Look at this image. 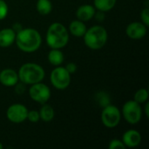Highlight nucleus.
Here are the masks:
<instances>
[{
	"label": "nucleus",
	"instance_id": "3",
	"mask_svg": "<svg viewBox=\"0 0 149 149\" xmlns=\"http://www.w3.org/2000/svg\"><path fill=\"white\" fill-rule=\"evenodd\" d=\"M19 80L24 85H33L42 82L45 72L44 68L36 63H25L21 65L17 72Z\"/></svg>",
	"mask_w": 149,
	"mask_h": 149
},
{
	"label": "nucleus",
	"instance_id": "18",
	"mask_svg": "<svg viewBox=\"0 0 149 149\" xmlns=\"http://www.w3.org/2000/svg\"><path fill=\"white\" fill-rule=\"evenodd\" d=\"M116 1L117 0H93L94 8L101 12L109 11L115 6Z\"/></svg>",
	"mask_w": 149,
	"mask_h": 149
},
{
	"label": "nucleus",
	"instance_id": "25",
	"mask_svg": "<svg viewBox=\"0 0 149 149\" xmlns=\"http://www.w3.org/2000/svg\"><path fill=\"white\" fill-rule=\"evenodd\" d=\"M65 69H66L67 72L72 75V74H73V73L76 72V71H77V65H76V64L71 62V63H68V64L65 65Z\"/></svg>",
	"mask_w": 149,
	"mask_h": 149
},
{
	"label": "nucleus",
	"instance_id": "17",
	"mask_svg": "<svg viewBox=\"0 0 149 149\" xmlns=\"http://www.w3.org/2000/svg\"><path fill=\"white\" fill-rule=\"evenodd\" d=\"M54 115H55V113H54V109L52 108V107L46 103L43 104L42 107L39 110L40 120H42L45 122H50L53 120Z\"/></svg>",
	"mask_w": 149,
	"mask_h": 149
},
{
	"label": "nucleus",
	"instance_id": "15",
	"mask_svg": "<svg viewBox=\"0 0 149 149\" xmlns=\"http://www.w3.org/2000/svg\"><path fill=\"white\" fill-rule=\"evenodd\" d=\"M86 30H87V28H86V25L85 24V23L79 19L72 21L69 25L70 33L77 38L83 37L84 34L86 33Z\"/></svg>",
	"mask_w": 149,
	"mask_h": 149
},
{
	"label": "nucleus",
	"instance_id": "11",
	"mask_svg": "<svg viewBox=\"0 0 149 149\" xmlns=\"http://www.w3.org/2000/svg\"><path fill=\"white\" fill-rule=\"evenodd\" d=\"M19 81L17 72L13 69H3L0 72V83L4 86H15Z\"/></svg>",
	"mask_w": 149,
	"mask_h": 149
},
{
	"label": "nucleus",
	"instance_id": "19",
	"mask_svg": "<svg viewBox=\"0 0 149 149\" xmlns=\"http://www.w3.org/2000/svg\"><path fill=\"white\" fill-rule=\"evenodd\" d=\"M37 11L43 16L48 15L52 10V3L50 0H38L36 4Z\"/></svg>",
	"mask_w": 149,
	"mask_h": 149
},
{
	"label": "nucleus",
	"instance_id": "20",
	"mask_svg": "<svg viewBox=\"0 0 149 149\" xmlns=\"http://www.w3.org/2000/svg\"><path fill=\"white\" fill-rule=\"evenodd\" d=\"M134 100L136 102H138L139 104L146 103L148 100V91L145 88H141V89L138 90L134 94Z\"/></svg>",
	"mask_w": 149,
	"mask_h": 149
},
{
	"label": "nucleus",
	"instance_id": "12",
	"mask_svg": "<svg viewBox=\"0 0 149 149\" xmlns=\"http://www.w3.org/2000/svg\"><path fill=\"white\" fill-rule=\"evenodd\" d=\"M121 141H123L126 148H135L141 144V135L138 131L130 129L124 133Z\"/></svg>",
	"mask_w": 149,
	"mask_h": 149
},
{
	"label": "nucleus",
	"instance_id": "5",
	"mask_svg": "<svg viewBox=\"0 0 149 149\" xmlns=\"http://www.w3.org/2000/svg\"><path fill=\"white\" fill-rule=\"evenodd\" d=\"M122 115L127 123L131 125L138 124L142 118V108L141 104L134 100L127 101L122 107Z\"/></svg>",
	"mask_w": 149,
	"mask_h": 149
},
{
	"label": "nucleus",
	"instance_id": "26",
	"mask_svg": "<svg viewBox=\"0 0 149 149\" xmlns=\"http://www.w3.org/2000/svg\"><path fill=\"white\" fill-rule=\"evenodd\" d=\"M148 108H149V103L147 101L146 102V106H145V114L147 117H148L149 113H148Z\"/></svg>",
	"mask_w": 149,
	"mask_h": 149
},
{
	"label": "nucleus",
	"instance_id": "24",
	"mask_svg": "<svg viewBox=\"0 0 149 149\" xmlns=\"http://www.w3.org/2000/svg\"><path fill=\"white\" fill-rule=\"evenodd\" d=\"M141 21L142 23L148 26L149 25V9L148 7H146L144 8L142 10H141Z\"/></svg>",
	"mask_w": 149,
	"mask_h": 149
},
{
	"label": "nucleus",
	"instance_id": "7",
	"mask_svg": "<svg viewBox=\"0 0 149 149\" xmlns=\"http://www.w3.org/2000/svg\"><path fill=\"white\" fill-rule=\"evenodd\" d=\"M121 120L120 110L113 105H107L104 107L101 113V121L107 128L117 127Z\"/></svg>",
	"mask_w": 149,
	"mask_h": 149
},
{
	"label": "nucleus",
	"instance_id": "4",
	"mask_svg": "<svg viewBox=\"0 0 149 149\" xmlns=\"http://www.w3.org/2000/svg\"><path fill=\"white\" fill-rule=\"evenodd\" d=\"M85 45L92 50H100L105 46L108 39L107 30L101 25H94L87 29L83 36Z\"/></svg>",
	"mask_w": 149,
	"mask_h": 149
},
{
	"label": "nucleus",
	"instance_id": "23",
	"mask_svg": "<svg viewBox=\"0 0 149 149\" xmlns=\"http://www.w3.org/2000/svg\"><path fill=\"white\" fill-rule=\"evenodd\" d=\"M108 148H109V149H125L126 146L124 145V143L121 140L113 139L110 141Z\"/></svg>",
	"mask_w": 149,
	"mask_h": 149
},
{
	"label": "nucleus",
	"instance_id": "10",
	"mask_svg": "<svg viewBox=\"0 0 149 149\" xmlns=\"http://www.w3.org/2000/svg\"><path fill=\"white\" fill-rule=\"evenodd\" d=\"M148 31V26L145 25L142 22H132L130 23L126 29V33L131 39L138 40L143 38Z\"/></svg>",
	"mask_w": 149,
	"mask_h": 149
},
{
	"label": "nucleus",
	"instance_id": "9",
	"mask_svg": "<svg viewBox=\"0 0 149 149\" xmlns=\"http://www.w3.org/2000/svg\"><path fill=\"white\" fill-rule=\"evenodd\" d=\"M28 111L27 107L23 104H13L7 108L6 117L10 122L19 124L27 120Z\"/></svg>",
	"mask_w": 149,
	"mask_h": 149
},
{
	"label": "nucleus",
	"instance_id": "2",
	"mask_svg": "<svg viewBox=\"0 0 149 149\" xmlns=\"http://www.w3.org/2000/svg\"><path fill=\"white\" fill-rule=\"evenodd\" d=\"M45 40L51 49H62L68 44L69 32L63 24L55 22L49 26Z\"/></svg>",
	"mask_w": 149,
	"mask_h": 149
},
{
	"label": "nucleus",
	"instance_id": "21",
	"mask_svg": "<svg viewBox=\"0 0 149 149\" xmlns=\"http://www.w3.org/2000/svg\"><path fill=\"white\" fill-rule=\"evenodd\" d=\"M9 12V7L4 0H0V20L4 19Z\"/></svg>",
	"mask_w": 149,
	"mask_h": 149
},
{
	"label": "nucleus",
	"instance_id": "6",
	"mask_svg": "<svg viewBox=\"0 0 149 149\" xmlns=\"http://www.w3.org/2000/svg\"><path fill=\"white\" fill-rule=\"evenodd\" d=\"M52 85L58 90H65L71 84V74L67 72L65 67L56 66L50 75Z\"/></svg>",
	"mask_w": 149,
	"mask_h": 149
},
{
	"label": "nucleus",
	"instance_id": "22",
	"mask_svg": "<svg viewBox=\"0 0 149 149\" xmlns=\"http://www.w3.org/2000/svg\"><path fill=\"white\" fill-rule=\"evenodd\" d=\"M27 120H28L30 122H31V123H37V122H38V120H40L39 112L36 111V110L28 111Z\"/></svg>",
	"mask_w": 149,
	"mask_h": 149
},
{
	"label": "nucleus",
	"instance_id": "14",
	"mask_svg": "<svg viewBox=\"0 0 149 149\" xmlns=\"http://www.w3.org/2000/svg\"><path fill=\"white\" fill-rule=\"evenodd\" d=\"M95 15V8L91 4H83L76 11V17L79 20L86 22L92 19Z\"/></svg>",
	"mask_w": 149,
	"mask_h": 149
},
{
	"label": "nucleus",
	"instance_id": "16",
	"mask_svg": "<svg viewBox=\"0 0 149 149\" xmlns=\"http://www.w3.org/2000/svg\"><path fill=\"white\" fill-rule=\"evenodd\" d=\"M47 58L51 65L54 66H58L61 65L62 63L64 62L65 57L64 53L61 52L60 49H51V51L48 53Z\"/></svg>",
	"mask_w": 149,
	"mask_h": 149
},
{
	"label": "nucleus",
	"instance_id": "27",
	"mask_svg": "<svg viewBox=\"0 0 149 149\" xmlns=\"http://www.w3.org/2000/svg\"><path fill=\"white\" fill-rule=\"evenodd\" d=\"M3 148V144H2V143L0 142V149H2Z\"/></svg>",
	"mask_w": 149,
	"mask_h": 149
},
{
	"label": "nucleus",
	"instance_id": "13",
	"mask_svg": "<svg viewBox=\"0 0 149 149\" xmlns=\"http://www.w3.org/2000/svg\"><path fill=\"white\" fill-rule=\"evenodd\" d=\"M17 32L12 28H3L0 31V47L7 48L12 45L16 40Z\"/></svg>",
	"mask_w": 149,
	"mask_h": 149
},
{
	"label": "nucleus",
	"instance_id": "8",
	"mask_svg": "<svg viewBox=\"0 0 149 149\" xmlns=\"http://www.w3.org/2000/svg\"><path fill=\"white\" fill-rule=\"evenodd\" d=\"M29 95L32 100L39 104L46 103L51 98V89L48 86L42 82L31 85Z\"/></svg>",
	"mask_w": 149,
	"mask_h": 149
},
{
	"label": "nucleus",
	"instance_id": "1",
	"mask_svg": "<svg viewBox=\"0 0 149 149\" xmlns=\"http://www.w3.org/2000/svg\"><path fill=\"white\" fill-rule=\"evenodd\" d=\"M17 47L24 52H36L42 44L40 33L33 28H22L16 34L15 40Z\"/></svg>",
	"mask_w": 149,
	"mask_h": 149
}]
</instances>
